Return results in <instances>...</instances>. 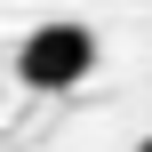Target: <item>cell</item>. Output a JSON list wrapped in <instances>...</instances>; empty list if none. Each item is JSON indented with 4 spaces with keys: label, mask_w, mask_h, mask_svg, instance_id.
Here are the masks:
<instances>
[{
    "label": "cell",
    "mask_w": 152,
    "mask_h": 152,
    "mask_svg": "<svg viewBox=\"0 0 152 152\" xmlns=\"http://www.w3.org/2000/svg\"><path fill=\"white\" fill-rule=\"evenodd\" d=\"M136 152H152V136H144V144H136Z\"/></svg>",
    "instance_id": "2"
},
{
    "label": "cell",
    "mask_w": 152,
    "mask_h": 152,
    "mask_svg": "<svg viewBox=\"0 0 152 152\" xmlns=\"http://www.w3.org/2000/svg\"><path fill=\"white\" fill-rule=\"evenodd\" d=\"M88 72H96V32L72 24V16L32 24L24 48H16V80H24L32 96H64V88H80Z\"/></svg>",
    "instance_id": "1"
}]
</instances>
